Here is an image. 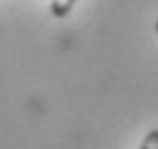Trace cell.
I'll list each match as a JSON object with an SVG mask.
<instances>
[{
	"label": "cell",
	"instance_id": "6da1fadb",
	"mask_svg": "<svg viewBox=\"0 0 158 149\" xmlns=\"http://www.w3.org/2000/svg\"><path fill=\"white\" fill-rule=\"evenodd\" d=\"M76 2H78V0H53L51 2V14L55 16V19H67V16L71 14Z\"/></svg>",
	"mask_w": 158,
	"mask_h": 149
},
{
	"label": "cell",
	"instance_id": "7a4b0ae2",
	"mask_svg": "<svg viewBox=\"0 0 158 149\" xmlns=\"http://www.w3.org/2000/svg\"><path fill=\"white\" fill-rule=\"evenodd\" d=\"M138 149H158V129H151L149 133L144 135V140L140 142Z\"/></svg>",
	"mask_w": 158,
	"mask_h": 149
},
{
	"label": "cell",
	"instance_id": "3957f363",
	"mask_svg": "<svg viewBox=\"0 0 158 149\" xmlns=\"http://www.w3.org/2000/svg\"><path fill=\"white\" fill-rule=\"evenodd\" d=\"M154 30H156V32H158V19H156V23H154Z\"/></svg>",
	"mask_w": 158,
	"mask_h": 149
}]
</instances>
